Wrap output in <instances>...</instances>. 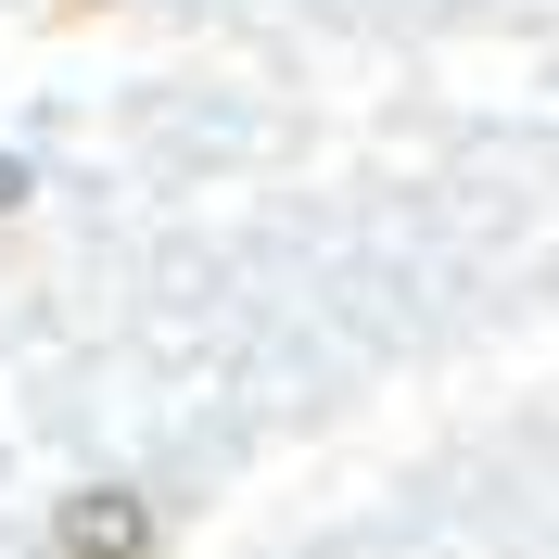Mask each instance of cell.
Returning a JSON list of instances; mask_svg holds the SVG:
<instances>
[{
    "mask_svg": "<svg viewBox=\"0 0 559 559\" xmlns=\"http://www.w3.org/2000/svg\"><path fill=\"white\" fill-rule=\"evenodd\" d=\"M140 547H153V509H140V496H76V509H64V559H140Z\"/></svg>",
    "mask_w": 559,
    "mask_h": 559,
    "instance_id": "1",
    "label": "cell"
},
{
    "mask_svg": "<svg viewBox=\"0 0 559 559\" xmlns=\"http://www.w3.org/2000/svg\"><path fill=\"white\" fill-rule=\"evenodd\" d=\"M0 204H26V166H13V153H0Z\"/></svg>",
    "mask_w": 559,
    "mask_h": 559,
    "instance_id": "2",
    "label": "cell"
}]
</instances>
